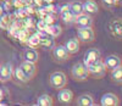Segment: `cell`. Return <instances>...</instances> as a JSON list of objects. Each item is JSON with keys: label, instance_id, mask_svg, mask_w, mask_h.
Masks as SVG:
<instances>
[{"label": "cell", "instance_id": "cell-1", "mask_svg": "<svg viewBox=\"0 0 122 106\" xmlns=\"http://www.w3.org/2000/svg\"><path fill=\"white\" fill-rule=\"evenodd\" d=\"M88 75H89L88 68L82 62L76 63V65L72 67V76L76 81H84V79H87Z\"/></svg>", "mask_w": 122, "mask_h": 106}, {"label": "cell", "instance_id": "cell-2", "mask_svg": "<svg viewBox=\"0 0 122 106\" xmlns=\"http://www.w3.org/2000/svg\"><path fill=\"white\" fill-rule=\"evenodd\" d=\"M66 83H67V78L62 72L51 73V76H50V84H51V87L56 89H61L66 86Z\"/></svg>", "mask_w": 122, "mask_h": 106}, {"label": "cell", "instance_id": "cell-3", "mask_svg": "<svg viewBox=\"0 0 122 106\" xmlns=\"http://www.w3.org/2000/svg\"><path fill=\"white\" fill-rule=\"evenodd\" d=\"M87 68H88V72L90 73V75L97 77V78L103 77L105 75V72H106V67L104 66V63L100 60L94 62V63H92V65H89V66H87Z\"/></svg>", "mask_w": 122, "mask_h": 106}, {"label": "cell", "instance_id": "cell-4", "mask_svg": "<svg viewBox=\"0 0 122 106\" xmlns=\"http://www.w3.org/2000/svg\"><path fill=\"white\" fill-rule=\"evenodd\" d=\"M78 39L84 41V43H89L94 39V30L92 29V27H84V28H78L77 30Z\"/></svg>", "mask_w": 122, "mask_h": 106}, {"label": "cell", "instance_id": "cell-5", "mask_svg": "<svg viewBox=\"0 0 122 106\" xmlns=\"http://www.w3.org/2000/svg\"><path fill=\"white\" fill-rule=\"evenodd\" d=\"M100 60V51L98 49H89L84 55V65L89 66Z\"/></svg>", "mask_w": 122, "mask_h": 106}, {"label": "cell", "instance_id": "cell-6", "mask_svg": "<svg viewBox=\"0 0 122 106\" xmlns=\"http://www.w3.org/2000/svg\"><path fill=\"white\" fill-rule=\"evenodd\" d=\"M53 55L54 57L60 61V62H62V61H66L68 59V55H70V52L67 51L66 46H62V45H59V46H55L53 49Z\"/></svg>", "mask_w": 122, "mask_h": 106}, {"label": "cell", "instance_id": "cell-7", "mask_svg": "<svg viewBox=\"0 0 122 106\" xmlns=\"http://www.w3.org/2000/svg\"><path fill=\"white\" fill-rule=\"evenodd\" d=\"M75 22L78 26V28H84V27H92V25H93V20H92V17L89 15L81 14V15H78L75 18Z\"/></svg>", "mask_w": 122, "mask_h": 106}, {"label": "cell", "instance_id": "cell-8", "mask_svg": "<svg viewBox=\"0 0 122 106\" xmlns=\"http://www.w3.org/2000/svg\"><path fill=\"white\" fill-rule=\"evenodd\" d=\"M109 30L110 33L112 34L114 37L116 38H121V34H122V25H121V21L120 20H114L111 21L110 25H109Z\"/></svg>", "mask_w": 122, "mask_h": 106}, {"label": "cell", "instance_id": "cell-9", "mask_svg": "<svg viewBox=\"0 0 122 106\" xmlns=\"http://www.w3.org/2000/svg\"><path fill=\"white\" fill-rule=\"evenodd\" d=\"M100 104L103 106H116V105H118V98L115 94L107 93V94L103 95V98L100 100Z\"/></svg>", "mask_w": 122, "mask_h": 106}, {"label": "cell", "instance_id": "cell-10", "mask_svg": "<svg viewBox=\"0 0 122 106\" xmlns=\"http://www.w3.org/2000/svg\"><path fill=\"white\" fill-rule=\"evenodd\" d=\"M20 68L25 72V75L28 78H30V77H33L34 73H36V63L29 62V61H23L21 63V66H20Z\"/></svg>", "mask_w": 122, "mask_h": 106}, {"label": "cell", "instance_id": "cell-11", "mask_svg": "<svg viewBox=\"0 0 122 106\" xmlns=\"http://www.w3.org/2000/svg\"><path fill=\"white\" fill-rule=\"evenodd\" d=\"M103 63H104V66H105L106 68L114 70V68H116L117 66H121V60H120V57L116 56V55H109Z\"/></svg>", "mask_w": 122, "mask_h": 106}, {"label": "cell", "instance_id": "cell-12", "mask_svg": "<svg viewBox=\"0 0 122 106\" xmlns=\"http://www.w3.org/2000/svg\"><path fill=\"white\" fill-rule=\"evenodd\" d=\"M12 75V67H11V63H5L4 66L0 67V81H9L11 78Z\"/></svg>", "mask_w": 122, "mask_h": 106}, {"label": "cell", "instance_id": "cell-13", "mask_svg": "<svg viewBox=\"0 0 122 106\" xmlns=\"http://www.w3.org/2000/svg\"><path fill=\"white\" fill-rule=\"evenodd\" d=\"M61 89H62V88H61ZM72 98H73V94H72V91L68 90V89L60 90V93H59V95H57L59 101L62 102V104H70L71 100H72Z\"/></svg>", "mask_w": 122, "mask_h": 106}, {"label": "cell", "instance_id": "cell-14", "mask_svg": "<svg viewBox=\"0 0 122 106\" xmlns=\"http://www.w3.org/2000/svg\"><path fill=\"white\" fill-rule=\"evenodd\" d=\"M23 60L29 62H37L38 61V52L33 48H28L23 51Z\"/></svg>", "mask_w": 122, "mask_h": 106}, {"label": "cell", "instance_id": "cell-15", "mask_svg": "<svg viewBox=\"0 0 122 106\" xmlns=\"http://www.w3.org/2000/svg\"><path fill=\"white\" fill-rule=\"evenodd\" d=\"M77 105H79V106H93L94 105V100H93V98H92L90 95L83 94V95H81V96H78Z\"/></svg>", "mask_w": 122, "mask_h": 106}, {"label": "cell", "instance_id": "cell-16", "mask_svg": "<svg viewBox=\"0 0 122 106\" xmlns=\"http://www.w3.org/2000/svg\"><path fill=\"white\" fill-rule=\"evenodd\" d=\"M45 32H46L50 37H59V35L61 34V27H60L59 25L53 23V25H49V26L46 27Z\"/></svg>", "mask_w": 122, "mask_h": 106}, {"label": "cell", "instance_id": "cell-17", "mask_svg": "<svg viewBox=\"0 0 122 106\" xmlns=\"http://www.w3.org/2000/svg\"><path fill=\"white\" fill-rule=\"evenodd\" d=\"M70 11L72 12V15H73L75 17H77L78 15H81V14L84 12V11H83V4H81V3H78V1L70 4Z\"/></svg>", "mask_w": 122, "mask_h": 106}, {"label": "cell", "instance_id": "cell-18", "mask_svg": "<svg viewBox=\"0 0 122 106\" xmlns=\"http://www.w3.org/2000/svg\"><path fill=\"white\" fill-rule=\"evenodd\" d=\"M66 49L70 54H75L79 50V43L77 39H70L67 43H66Z\"/></svg>", "mask_w": 122, "mask_h": 106}, {"label": "cell", "instance_id": "cell-19", "mask_svg": "<svg viewBox=\"0 0 122 106\" xmlns=\"http://www.w3.org/2000/svg\"><path fill=\"white\" fill-rule=\"evenodd\" d=\"M12 22V17L9 14H4L3 16H0V28L1 29H9L10 25Z\"/></svg>", "mask_w": 122, "mask_h": 106}, {"label": "cell", "instance_id": "cell-20", "mask_svg": "<svg viewBox=\"0 0 122 106\" xmlns=\"http://www.w3.org/2000/svg\"><path fill=\"white\" fill-rule=\"evenodd\" d=\"M98 10H99V7H98L97 3H94V1H86L83 4V11H86L88 14H97Z\"/></svg>", "mask_w": 122, "mask_h": 106}, {"label": "cell", "instance_id": "cell-21", "mask_svg": "<svg viewBox=\"0 0 122 106\" xmlns=\"http://www.w3.org/2000/svg\"><path fill=\"white\" fill-rule=\"evenodd\" d=\"M60 16H61V18H62V21L65 23H72V22H75V16L72 15V12L70 11V10H65V11H61L60 12Z\"/></svg>", "mask_w": 122, "mask_h": 106}, {"label": "cell", "instance_id": "cell-22", "mask_svg": "<svg viewBox=\"0 0 122 106\" xmlns=\"http://www.w3.org/2000/svg\"><path fill=\"white\" fill-rule=\"evenodd\" d=\"M37 104H38L39 106H51V105H53V99H51V96H50V95L44 94V95H42V96H39Z\"/></svg>", "mask_w": 122, "mask_h": 106}, {"label": "cell", "instance_id": "cell-23", "mask_svg": "<svg viewBox=\"0 0 122 106\" xmlns=\"http://www.w3.org/2000/svg\"><path fill=\"white\" fill-rule=\"evenodd\" d=\"M39 45H42L43 48H46V49H51L54 48V40L48 35L43 37V38H40V41H39Z\"/></svg>", "mask_w": 122, "mask_h": 106}, {"label": "cell", "instance_id": "cell-24", "mask_svg": "<svg viewBox=\"0 0 122 106\" xmlns=\"http://www.w3.org/2000/svg\"><path fill=\"white\" fill-rule=\"evenodd\" d=\"M39 41H40V39H39V37L37 35V33L32 34V35L27 39V43H28V45H29L30 48H37V46H39Z\"/></svg>", "mask_w": 122, "mask_h": 106}, {"label": "cell", "instance_id": "cell-25", "mask_svg": "<svg viewBox=\"0 0 122 106\" xmlns=\"http://www.w3.org/2000/svg\"><path fill=\"white\" fill-rule=\"evenodd\" d=\"M111 77H112L114 81H116L118 83L121 82V79H122V68H121V66H117L116 68L112 70V72H111Z\"/></svg>", "mask_w": 122, "mask_h": 106}, {"label": "cell", "instance_id": "cell-26", "mask_svg": "<svg viewBox=\"0 0 122 106\" xmlns=\"http://www.w3.org/2000/svg\"><path fill=\"white\" fill-rule=\"evenodd\" d=\"M14 73H15V77H16V79H18V81H21V82H27L29 78L25 75V72L21 70V68H16L15 71H14Z\"/></svg>", "mask_w": 122, "mask_h": 106}, {"label": "cell", "instance_id": "cell-27", "mask_svg": "<svg viewBox=\"0 0 122 106\" xmlns=\"http://www.w3.org/2000/svg\"><path fill=\"white\" fill-rule=\"evenodd\" d=\"M42 20H44V22L49 26V25H53L55 23V21H56V17H55V14H46Z\"/></svg>", "mask_w": 122, "mask_h": 106}, {"label": "cell", "instance_id": "cell-28", "mask_svg": "<svg viewBox=\"0 0 122 106\" xmlns=\"http://www.w3.org/2000/svg\"><path fill=\"white\" fill-rule=\"evenodd\" d=\"M28 32H29V30H27V29L23 27L21 30L18 32V35H17V38H18L20 40H21V41H26V40L28 39Z\"/></svg>", "mask_w": 122, "mask_h": 106}, {"label": "cell", "instance_id": "cell-29", "mask_svg": "<svg viewBox=\"0 0 122 106\" xmlns=\"http://www.w3.org/2000/svg\"><path fill=\"white\" fill-rule=\"evenodd\" d=\"M36 27H37V29H38V30H45V29H46V27H48V25L44 22V20L40 18V20L38 21V22L36 23Z\"/></svg>", "mask_w": 122, "mask_h": 106}, {"label": "cell", "instance_id": "cell-30", "mask_svg": "<svg viewBox=\"0 0 122 106\" xmlns=\"http://www.w3.org/2000/svg\"><path fill=\"white\" fill-rule=\"evenodd\" d=\"M117 3V0H103V4L106 7H111V6H115Z\"/></svg>", "mask_w": 122, "mask_h": 106}, {"label": "cell", "instance_id": "cell-31", "mask_svg": "<svg viewBox=\"0 0 122 106\" xmlns=\"http://www.w3.org/2000/svg\"><path fill=\"white\" fill-rule=\"evenodd\" d=\"M65 10H70V4H65V5H62L60 7V12L61 11H65Z\"/></svg>", "mask_w": 122, "mask_h": 106}, {"label": "cell", "instance_id": "cell-32", "mask_svg": "<svg viewBox=\"0 0 122 106\" xmlns=\"http://www.w3.org/2000/svg\"><path fill=\"white\" fill-rule=\"evenodd\" d=\"M5 14V10H4V6L1 5V4H0V16H3Z\"/></svg>", "mask_w": 122, "mask_h": 106}, {"label": "cell", "instance_id": "cell-33", "mask_svg": "<svg viewBox=\"0 0 122 106\" xmlns=\"http://www.w3.org/2000/svg\"><path fill=\"white\" fill-rule=\"evenodd\" d=\"M3 99H4V90L0 89V101H1Z\"/></svg>", "mask_w": 122, "mask_h": 106}, {"label": "cell", "instance_id": "cell-34", "mask_svg": "<svg viewBox=\"0 0 122 106\" xmlns=\"http://www.w3.org/2000/svg\"><path fill=\"white\" fill-rule=\"evenodd\" d=\"M54 1H55V0H44L45 4H54Z\"/></svg>", "mask_w": 122, "mask_h": 106}, {"label": "cell", "instance_id": "cell-35", "mask_svg": "<svg viewBox=\"0 0 122 106\" xmlns=\"http://www.w3.org/2000/svg\"><path fill=\"white\" fill-rule=\"evenodd\" d=\"M3 1H6V0H3Z\"/></svg>", "mask_w": 122, "mask_h": 106}]
</instances>
